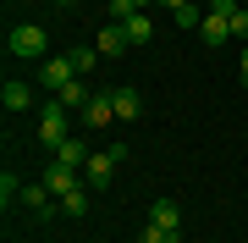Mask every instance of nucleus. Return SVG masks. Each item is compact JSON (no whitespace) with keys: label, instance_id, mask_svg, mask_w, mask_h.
Segmentation results:
<instances>
[{"label":"nucleus","instance_id":"obj_1","mask_svg":"<svg viewBox=\"0 0 248 243\" xmlns=\"http://www.w3.org/2000/svg\"><path fill=\"white\" fill-rule=\"evenodd\" d=\"M72 138V111L61 105V99H50L45 111H39V144H50V149H61Z\"/></svg>","mask_w":248,"mask_h":243},{"label":"nucleus","instance_id":"obj_2","mask_svg":"<svg viewBox=\"0 0 248 243\" xmlns=\"http://www.w3.org/2000/svg\"><path fill=\"white\" fill-rule=\"evenodd\" d=\"M11 55H22V61H50V33L45 28H33V22H22V28H11Z\"/></svg>","mask_w":248,"mask_h":243},{"label":"nucleus","instance_id":"obj_3","mask_svg":"<svg viewBox=\"0 0 248 243\" xmlns=\"http://www.w3.org/2000/svg\"><path fill=\"white\" fill-rule=\"evenodd\" d=\"M72 78H78V66H72L66 55H50V61H39V83H45L50 94H61V89H66Z\"/></svg>","mask_w":248,"mask_h":243},{"label":"nucleus","instance_id":"obj_4","mask_svg":"<svg viewBox=\"0 0 248 243\" xmlns=\"http://www.w3.org/2000/svg\"><path fill=\"white\" fill-rule=\"evenodd\" d=\"M110 171H116V149H99L83 161V188H105L110 182Z\"/></svg>","mask_w":248,"mask_h":243},{"label":"nucleus","instance_id":"obj_5","mask_svg":"<svg viewBox=\"0 0 248 243\" xmlns=\"http://www.w3.org/2000/svg\"><path fill=\"white\" fill-rule=\"evenodd\" d=\"M116 122V99L110 94H94L89 105H83V127H110Z\"/></svg>","mask_w":248,"mask_h":243},{"label":"nucleus","instance_id":"obj_6","mask_svg":"<svg viewBox=\"0 0 248 243\" xmlns=\"http://www.w3.org/2000/svg\"><path fill=\"white\" fill-rule=\"evenodd\" d=\"M45 188H50L55 199H61V194H72V188H83V182H78V166H61V161H55V166L45 171Z\"/></svg>","mask_w":248,"mask_h":243},{"label":"nucleus","instance_id":"obj_7","mask_svg":"<svg viewBox=\"0 0 248 243\" xmlns=\"http://www.w3.org/2000/svg\"><path fill=\"white\" fill-rule=\"evenodd\" d=\"M0 105H6L11 116H17V111H28V105H33V89H28V83H17V78H11L6 89H0Z\"/></svg>","mask_w":248,"mask_h":243},{"label":"nucleus","instance_id":"obj_8","mask_svg":"<svg viewBox=\"0 0 248 243\" xmlns=\"http://www.w3.org/2000/svg\"><path fill=\"white\" fill-rule=\"evenodd\" d=\"M110 99H116V122H138V116H143V99H138V89H116Z\"/></svg>","mask_w":248,"mask_h":243},{"label":"nucleus","instance_id":"obj_9","mask_svg":"<svg viewBox=\"0 0 248 243\" xmlns=\"http://www.w3.org/2000/svg\"><path fill=\"white\" fill-rule=\"evenodd\" d=\"M55 99H61L66 111H78V116H83V105H89V99H94V89H89V83H83V78H72V83H66V89L55 94Z\"/></svg>","mask_w":248,"mask_h":243},{"label":"nucleus","instance_id":"obj_10","mask_svg":"<svg viewBox=\"0 0 248 243\" xmlns=\"http://www.w3.org/2000/svg\"><path fill=\"white\" fill-rule=\"evenodd\" d=\"M122 28H127V45H149V39H155V22H149V11H133V17H127Z\"/></svg>","mask_w":248,"mask_h":243},{"label":"nucleus","instance_id":"obj_11","mask_svg":"<svg viewBox=\"0 0 248 243\" xmlns=\"http://www.w3.org/2000/svg\"><path fill=\"white\" fill-rule=\"evenodd\" d=\"M199 39H204V45H226V39H232V22H226V17H210V11H204Z\"/></svg>","mask_w":248,"mask_h":243},{"label":"nucleus","instance_id":"obj_12","mask_svg":"<svg viewBox=\"0 0 248 243\" xmlns=\"http://www.w3.org/2000/svg\"><path fill=\"white\" fill-rule=\"evenodd\" d=\"M89 194L94 188H72V194L55 199V210H61V216H89Z\"/></svg>","mask_w":248,"mask_h":243},{"label":"nucleus","instance_id":"obj_13","mask_svg":"<svg viewBox=\"0 0 248 243\" xmlns=\"http://www.w3.org/2000/svg\"><path fill=\"white\" fill-rule=\"evenodd\" d=\"M122 50H127V28H122V22L99 28V55H122Z\"/></svg>","mask_w":248,"mask_h":243},{"label":"nucleus","instance_id":"obj_14","mask_svg":"<svg viewBox=\"0 0 248 243\" xmlns=\"http://www.w3.org/2000/svg\"><path fill=\"white\" fill-rule=\"evenodd\" d=\"M138 243H182V227H160V221H143Z\"/></svg>","mask_w":248,"mask_h":243},{"label":"nucleus","instance_id":"obj_15","mask_svg":"<svg viewBox=\"0 0 248 243\" xmlns=\"http://www.w3.org/2000/svg\"><path fill=\"white\" fill-rule=\"evenodd\" d=\"M22 205L39 210V216H50V188H45V182H22Z\"/></svg>","mask_w":248,"mask_h":243},{"label":"nucleus","instance_id":"obj_16","mask_svg":"<svg viewBox=\"0 0 248 243\" xmlns=\"http://www.w3.org/2000/svg\"><path fill=\"white\" fill-rule=\"evenodd\" d=\"M149 221H160V227H182L177 199H155V205H149Z\"/></svg>","mask_w":248,"mask_h":243},{"label":"nucleus","instance_id":"obj_17","mask_svg":"<svg viewBox=\"0 0 248 243\" xmlns=\"http://www.w3.org/2000/svg\"><path fill=\"white\" fill-rule=\"evenodd\" d=\"M89 155H94V149L83 144V138H66V144L55 149V161H61V166H83V161H89Z\"/></svg>","mask_w":248,"mask_h":243},{"label":"nucleus","instance_id":"obj_18","mask_svg":"<svg viewBox=\"0 0 248 243\" xmlns=\"http://www.w3.org/2000/svg\"><path fill=\"white\" fill-rule=\"evenodd\" d=\"M66 61L78 66V78H89V72H94V61H99V50H89V45H78V50H66Z\"/></svg>","mask_w":248,"mask_h":243},{"label":"nucleus","instance_id":"obj_19","mask_svg":"<svg viewBox=\"0 0 248 243\" xmlns=\"http://www.w3.org/2000/svg\"><path fill=\"white\" fill-rule=\"evenodd\" d=\"M171 17H177V28H187V33H199V22H204V11L193 6V0H187V6H177V11H171Z\"/></svg>","mask_w":248,"mask_h":243},{"label":"nucleus","instance_id":"obj_20","mask_svg":"<svg viewBox=\"0 0 248 243\" xmlns=\"http://www.w3.org/2000/svg\"><path fill=\"white\" fill-rule=\"evenodd\" d=\"M0 199H6V210H11V199H22V177H17V171L0 177Z\"/></svg>","mask_w":248,"mask_h":243},{"label":"nucleus","instance_id":"obj_21","mask_svg":"<svg viewBox=\"0 0 248 243\" xmlns=\"http://www.w3.org/2000/svg\"><path fill=\"white\" fill-rule=\"evenodd\" d=\"M232 39H243V45H248V11H243V6L232 11Z\"/></svg>","mask_w":248,"mask_h":243},{"label":"nucleus","instance_id":"obj_22","mask_svg":"<svg viewBox=\"0 0 248 243\" xmlns=\"http://www.w3.org/2000/svg\"><path fill=\"white\" fill-rule=\"evenodd\" d=\"M133 11H138L133 0H110V22H127V17H133Z\"/></svg>","mask_w":248,"mask_h":243},{"label":"nucleus","instance_id":"obj_23","mask_svg":"<svg viewBox=\"0 0 248 243\" xmlns=\"http://www.w3.org/2000/svg\"><path fill=\"white\" fill-rule=\"evenodd\" d=\"M232 11H237V0H210V17H226L232 22Z\"/></svg>","mask_w":248,"mask_h":243},{"label":"nucleus","instance_id":"obj_24","mask_svg":"<svg viewBox=\"0 0 248 243\" xmlns=\"http://www.w3.org/2000/svg\"><path fill=\"white\" fill-rule=\"evenodd\" d=\"M237 78H243V83H248V45H243V66H237Z\"/></svg>","mask_w":248,"mask_h":243},{"label":"nucleus","instance_id":"obj_25","mask_svg":"<svg viewBox=\"0 0 248 243\" xmlns=\"http://www.w3.org/2000/svg\"><path fill=\"white\" fill-rule=\"evenodd\" d=\"M160 6H166V11H177V6H187V0H160Z\"/></svg>","mask_w":248,"mask_h":243},{"label":"nucleus","instance_id":"obj_26","mask_svg":"<svg viewBox=\"0 0 248 243\" xmlns=\"http://www.w3.org/2000/svg\"><path fill=\"white\" fill-rule=\"evenodd\" d=\"M133 6H138V11H143V6H149V0H133Z\"/></svg>","mask_w":248,"mask_h":243},{"label":"nucleus","instance_id":"obj_27","mask_svg":"<svg viewBox=\"0 0 248 243\" xmlns=\"http://www.w3.org/2000/svg\"><path fill=\"white\" fill-rule=\"evenodd\" d=\"M61 6H72V0H61Z\"/></svg>","mask_w":248,"mask_h":243}]
</instances>
